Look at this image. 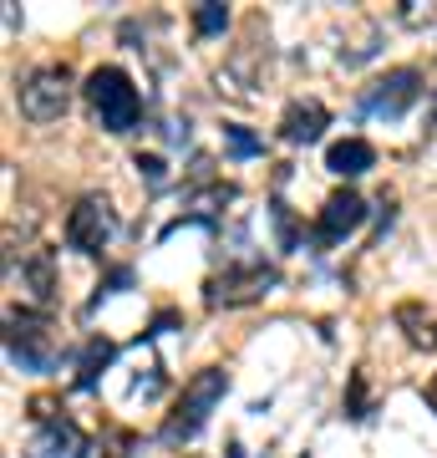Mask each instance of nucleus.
<instances>
[{"label": "nucleus", "instance_id": "f257e3e1", "mask_svg": "<svg viewBox=\"0 0 437 458\" xmlns=\"http://www.w3.org/2000/svg\"><path fill=\"white\" fill-rule=\"evenodd\" d=\"M229 393V372L224 367H204L198 377H189V387H183L179 408H173V418L163 423V443H194L198 433H204V423H209V412L224 403Z\"/></svg>", "mask_w": 437, "mask_h": 458}, {"label": "nucleus", "instance_id": "f03ea898", "mask_svg": "<svg viewBox=\"0 0 437 458\" xmlns=\"http://www.w3.org/2000/svg\"><path fill=\"white\" fill-rule=\"evenodd\" d=\"M87 102H92L102 132H132L143 117V98H138V87L122 66H97L87 77Z\"/></svg>", "mask_w": 437, "mask_h": 458}, {"label": "nucleus", "instance_id": "7ed1b4c3", "mask_svg": "<svg viewBox=\"0 0 437 458\" xmlns=\"http://www.w3.org/2000/svg\"><path fill=\"white\" fill-rule=\"evenodd\" d=\"M5 357L21 372H56L62 361V346H56V331L41 311H11L5 316Z\"/></svg>", "mask_w": 437, "mask_h": 458}, {"label": "nucleus", "instance_id": "20e7f679", "mask_svg": "<svg viewBox=\"0 0 437 458\" xmlns=\"http://www.w3.org/2000/svg\"><path fill=\"white\" fill-rule=\"evenodd\" d=\"M16 102H21V117L56 123L71 107V72L66 66H36V72H26L16 87Z\"/></svg>", "mask_w": 437, "mask_h": 458}, {"label": "nucleus", "instance_id": "39448f33", "mask_svg": "<svg viewBox=\"0 0 437 458\" xmlns=\"http://www.w3.org/2000/svg\"><path fill=\"white\" fill-rule=\"evenodd\" d=\"M280 285V270L265 260H244V265H229L224 276L209 280V291H204V301H209L214 311L219 306H255V301H265V295Z\"/></svg>", "mask_w": 437, "mask_h": 458}, {"label": "nucleus", "instance_id": "423d86ee", "mask_svg": "<svg viewBox=\"0 0 437 458\" xmlns=\"http://www.w3.org/2000/svg\"><path fill=\"white\" fill-rule=\"evenodd\" d=\"M113 234H117V214L102 194H81L71 204V214H66V245L77 255H102L113 245Z\"/></svg>", "mask_w": 437, "mask_h": 458}, {"label": "nucleus", "instance_id": "0eeeda50", "mask_svg": "<svg viewBox=\"0 0 437 458\" xmlns=\"http://www.w3.org/2000/svg\"><path fill=\"white\" fill-rule=\"evenodd\" d=\"M417 98H422V72H417V66H391L387 77H376V82L361 92V113L397 123V117H402Z\"/></svg>", "mask_w": 437, "mask_h": 458}, {"label": "nucleus", "instance_id": "6e6552de", "mask_svg": "<svg viewBox=\"0 0 437 458\" xmlns=\"http://www.w3.org/2000/svg\"><path fill=\"white\" fill-rule=\"evenodd\" d=\"M366 225V199L351 194V189H340L321 204V219H315V245H340L346 234H357Z\"/></svg>", "mask_w": 437, "mask_h": 458}, {"label": "nucleus", "instance_id": "1a4fd4ad", "mask_svg": "<svg viewBox=\"0 0 437 458\" xmlns=\"http://www.w3.org/2000/svg\"><path fill=\"white\" fill-rule=\"evenodd\" d=\"M87 454V433L71 418H41L26 443V458H81Z\"/></svg>", "mask_w": 437, "mask_h": 458}, {"label": "nucleus", "instance_id": "9d476101", "mask_svg": "<svg viewBox=\"0 0 437 458\" xmlns=\"http://www.w3.org/2000/svg\"><path fill=\"white\" fill-rule=\"evenodd\" d=\"M325 128H331V113H325L321 102H290L285 117H280V138L285 143H315Z\"/></svg>", "mask_w": 437, "mask_h": 458}, {"label": "nucleus", "instance_id": "9b49d317", "mask_svg": "<svg viewBox=\"0 0 437 458\" xmlns=\"http://www.w3.org/2000/svg\"><path fill=\"white\" fill-rule=\"evenodd\" d=\"M325 168H331L336 179H361V174L376 168V148L366 143V138H340V143H331V153H325Z\"/></svg>", "mask_w": 437, "mask_h": 458}, {"label": "nucleus", "instance_id": "f8f14e48", "mask_svg": "<svg viewBox=\"0 0 437 458\" xmlns=\"http://www.w3.org/2000/svg\"><path fill=\"white\" fill-rule=\"evenodd\" d=\"M21 285H26L36 301H56V260H51V250H31V255L21 260Z\"/></svg>", "mask_w": 437, "mask_h": 458}, {"label": "nucleus", "instance_id": "ddd939ff", "mask_svg": "<svg viewBox=\"0 0 437 458\" xmlns=\"http://www.w3.org/2000/svg\"><path fill=\"white\" fill-rule=\"evenodd\" d=\"M113 357H117V346L102 342V336H92V342H87V352H81V361H77V393H92V387H97V372Z\"/></svg>", "mask_w": 437, "mask_h": 458}, {"label": "nucleus", "instance_id": "4468645a", "mask_svg": "<svg viewBox=\"0 0 437 458\" xmlns=\"http://www.w3.org/2000/svg\"><path fill=\"white\" fill-rule=\"evenodd\" d=\"M224 148H229V158H259L265 153V143L244 123H224Z\"/></svg>", "mask_w": 437, "mask_h": 458}, {"label": "nucleus", "instance_id": "2eb2a0df", "mask_svg": "<svg viewBox=\"0 0 437 458\" xmlns=\"http://www.w3.org/2000/svg\"><path fill=\"white\" fill-rule=\"evenodd\" d=\"M224 26H229V5H219V0L194 5V31L198 36H224Z\"/></svg>", "mask_w": 437, "mask_h": 458}, {"label": "nucleus", "instance_id": "dca6fc26", "mask_svg": "<svg viewBox=\"0 0 437 458\" xmlns=\"http://www.w3.org/2000/svg\"><path fill=\"white\" fill-rule=\"evenodd\" d=\"M132 168H138V179H143L147 189H163V183H168V164H163L158 153H138Z\"/></svg>", "mask_w": 437, "mask_h": 458}, {"label": "nucleus", "instance_id": "f3484780", "mask_svg": "<svg viewBox=\"0 0 437 458\" xmlns=\"http://www.w3.org/2000/svg\"><path fill=\"white\" fill-rule=\"evenodd\" d=\"M270 219H275V234H280V250H295L300 245V234H295V214H290V204H270Z\"/></svg>", "mask_w": 437, "mask_h": 458}, {"label": "nucleus", "instance_id": "a211bd4d", "mask_svg": "<svg viewBox=\"0 0 437 458\" xmlns=\"http://www.w3.org/2000/svg\"><path fill=\"white\" fill-rule=\"evenodd\" d=\"M128 285H132V265H117L113 276H107V280H102V285H97V295H92V301H87V311H97V306H102V301H107V295L128 291Z\"/></svg>", "mask_w": 437, "mask_h": 458}, {"label": "nucleus", "instance_id": "6ab92c4d", "mask_svg": "<svg viewBox=\"0 0 437 458\" xmlns=\"http://www.w3.org/2000/svg\"><path fill=\"white\" fill-rule=\"evenodd\" d=\"M163 387V367H147V377H138V382H132V393L138 397H153Z\"/></svg>", "mask_w": 437, "mask_h": 458}, {"label": "nucleus", "instance_id": "aec40b11", "mask_svg": "<svg viewBox=\"0 0 437 458\" xmlns=\"http://www.w3.org/2000/svg\"><path fill=\"white\" fill-rule=\"evenodd\" d=\"M346 418H366V393H361V377H351V397H346Z\"/></svg>", "mask_w": 437, "mask_h": 458}, {"label": "nucleus", "instance_id": "412c9836", "mask_svg": "<svg viewBox=\"0 0 437 458\" xmlns=\"http://www.w3.org/2000/svg\"><path fill=\"white\" fill-rule=\"evenodd\" d=\"M433 123H437V102H433Z\"/></svg>", "mask_w": 437, "mask_h": 458}]
</instances>
